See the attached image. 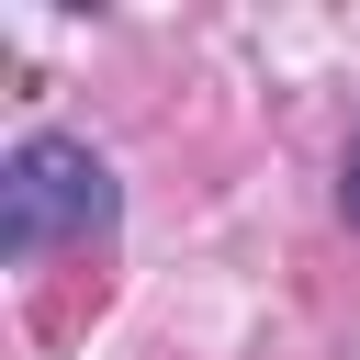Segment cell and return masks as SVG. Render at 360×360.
<instances>
[{"label":"cell","mask_w":360,"mask_h":360,"mask_svg":"<svg viewBox=\"0 0 360 360\" xmlns=\"http://www.w3.org/2000/svg\"><path fill=\"white\" fill-rule=\"evenodd\" d=\"M338 202H349V225H360V135H349V180H338Z\"/></svg>","instance_id":"2"},{"label":"cell","mask_w":360,"mask_h":360,"mask_svg":"<svg viewBox=\"0 0 360 360\" xmlns=\"http://www.w3.org/2000/svg\"><path fill=\"white\" fill-rule=\"evenodd\" d=\"M112 214H124V191L90 135H22L0 158V259L11 270H34L68 236H112Z\"/></svg>","instance_id":"1"}]
</instances>
